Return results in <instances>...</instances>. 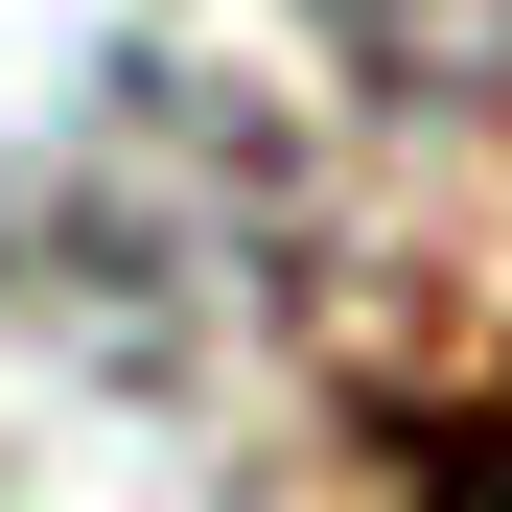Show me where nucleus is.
Returning <instances> with one entry per match:
<instances>
[{
  "mask_svg": "<svg viewBox=\"0 0 512 512\" xmlns=\"http://www.w3.org/2000/svg\"><path fill=\"white\" fill-rule=\"evenodd\" d=\"M350 24V70H396V94H489L512 70V0H326Z\"/></svg>",
  "mask_w": 512,
  "mask_h": 512,
  "instance_id": "1",
  "label": "nucleus"
},
{
  "mask_svg": "<svg viewBox=\"0 0 512 512\" xmlns=\"http://www.w3.org/2000/svg\"><path fill=\"white\" fill-rule=\"evenodd\" d=\"M419 512H512V419H489V443H443V466H419Z\"/></svg>",
  "mask_w": 512,
  "mask_h": 512,
  "instance_id": "2",
  "label": "nucleus"
}]
</instances>
